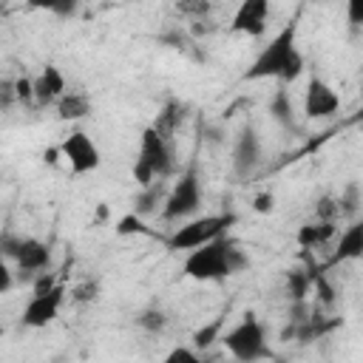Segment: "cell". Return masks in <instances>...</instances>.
<instances>
[{
    "label": "cell",
    "instance_id": "obj_1",
    "mask_svg": "<svg viewBox=\"0 0 363 363\" xmlns=\"http://www.w3.org/2000/svg\"><path fill=\"white\" fill-rule=\"evenodd\" d=\"M303 74V54L298 48V20H289L252 60L244 79H281L295 82Z\"/></svg>",
    "mask_w": 363,
    "mask_h": 363
},
{
    "label": "cell",
    "instance_id": "obj_2",
    "mask_svg": "<svg viewBox=\"0 0 363 363\" xmlns=\"http://www.w3.org/2000/svg\"><path fill=\"white\" fill-rule=\"evenodd\" d=\"M247 267H250L247 252L227 235H218V238L190 250V255L184 258V275L193 281H221Z\"/></svg>",
    "mask_w": 363,
    "mask_h": 363
},
{
    "label": "cell",
    "instance_id": "obj_3",
    "mask_svg": "<svg viewBox=\"0 0 363 363\" xmlns=\"http://www.w3.org/2000/svg\"><path fill=\"white\" fill-rule=\"evenodd\" d=\"M224 349L238 360V363H255V360H264V357H272V349L267 343V332H264V323L247 312L233 329H227L221 337Z\"/></svg>",
    "mask_w": 363,
    "mask_h": 363
},
{
    "label": "cell",
    "instance_id": "obj_4",
    "mask_svg": "<svg viewBox=\"0 0 363 363\" xmlns=\"http://www.w3.org/2000/svg\"><path fill=\"white\" fill-rule=\"evenodd\" d=\"M230 224H235L233 213H216V216L190 218V221H184L182 227L173 230V235L167 238V250H196V247L224 235Z\"/></svg>",
    "mask_w": 363,
    "mask_h": 363
},
{
    "label": "cell",
    "instance_id": "obj_5",
    "mask_svg": "<svg viewBox=\"0 0 363 363\" xmlns=\"http://www.w3.org/2000/svg\"><path fill=\"white\" fill-rule=\"evenodd\" d=\"M201 207V182H199V170L196 164H190L176 184L167 190V199L162 204V218L164 221H184L190 216H196Z\"/></svg>",
    "mask_w": 363,
    "mask_h": 363
},
{
    "label": "cell",
    "instance_id": "obj_6",
    "mask_svg": "<svg viewBox=\"0 0 363 363\" xmlns=\"http://www.w3.org/2000/svg\"><path fill=\"white\" fill-rule=\"evenodd\" d=\"M57 147H60V156L71 164V173H77V176L94 173V170L99 167V162H102L96 142H94L85 130H74V133H68Z\"/></svg>",
    "mask_w": 363,
    "mask_h": 363
},
{
    "label": "cell",
    "instance_id": "obj_7",
    "mask_svg": "<svg viewBox=\"0 0 363 363\" xmlns=\"http://www.w3.org/2000/svg\"><path fill=\"white\" fill-rule=\"evenodd\" d=\"M136 159L145 162L153 170V176L162 179V182L167 176H173V170H176V156H173L170 142H164L153 128L142 130V142H139V156Z\"/></svg>",
    "mask_w": 363,
    "mask_h": 363
},
{
    "label": "cell",
    "instance_id": "obj_8",
    "mask_svg": "<svg viewBox=\"0 0 363 363\" xmlns=\"http://www.w3.org/2000/svg\"><path fill=\"white\" fill-rule=\"evenodd\" d=\"M261 164V136L255 125L244 122L233 139V173L238 179H250Z\"/></svg>",
    "mask_w": 363,
    "mask_h": 363
},
{
    "label": "cell",
    "instance_id": "obj_9",
    "mask_svg": "<svg viewBox=\"0 0 363 363\" xmlns=\"http://www.w3.org/2000/svg\"><path fill=\"white\" fill-rule=\"evenodd\" d=\"M62 295H65V286H62V284H57V286H54L51 292H45V295H31L28 303H26V309H23V315H20V323L28 326V329L48 326V323L57 318L60 306H62Z\"/></svg>",
    "mask_w": 363,
    "mask_h": 363
},
{
    "label": "cell",
    "instance_id": "obj_10",
    "mask_svg": "<svg viewBox=\"0 0 363 363\" xmlns=\"http://www.w3.org/2000/svg\"><path fill=\"white\" fill-rule=\"evenodd\" d=\"M337 108H340V96L335 94V88L326 85L318 74L309 77L306 94H303V113L309 119H326V116L337 113Z\"/></svg>",
    "mask_w": 363,
    "mask_h": 363
},
{
    "label": "cell",
    "instance_id": "obj_11",
    "mask_svg": "<svg viewBox=\"0 0 363 363\" xmlns=\"http://www.w3.org/2000/svg\"><path fill=\"white\" fill-rule=\"evenodd\" d=\"M14 261H17V278L20 281H34L43 269L51 267V250H48V244H43L37 238H23Z\"/></svg>",
    "mask_w": 363,
    "mask_h": 363
},
{
    "label": "cell",
    "instance_id": "obj_12",
    "mask_svg": "<svg viewBox=\"0 0 363 363\" xmlns=\"http://www.w3.org/2000/svg\"><path fill=\"white\" fill-rule=\"evenodd\" d=\"M267 14H269V3L267 0H244L230 23L233 34H247V37H261L267 31Z\"/></svg>",
    "mask_w": 363,
    "mask_h": 363
},
{
    "label": "cell",
    "instance_id": "obj_13",
    "mask_svg": "<svg viewBox=\"0 0 363 363\" xmlns=\"http://www.w3.org/2000/svg\"><path fill=\"white\" fill-rule=\"evenodd\" d=\"M31 85H34V102H37L40 108L57 105V99L65 94V77H62V71H60L57 65H45V68L31 79Z\"/></svg>",
    "mask_w": 363,
    "mask_h": 363
},
{
    "label": "cell",
    "instance_id": "obj_14",
    "mask_svg": "<svg viewBox=\"0 0 363 363\" xmlns=\"http://www.w3.org/2000/svg\"><path fill=\"white\" fill-rule=\"evenodd\" d=\"M54 108H57L60 122H79L91 113V96L85 91H65Z\"/></svg>",
    "mask_w": 363,
    "mask_h": 363
},
{
    "label": "cell",
    "instance_id": "obj_15",
    "mask_svg": "<svg viewBox=\"0 0 363 363\" xmlns=\"http://www.w3.org/2000/svg\"><path fill=\"white\" fill-rule=\"evenodd\" d=\"M335 233H337V221H309L295 233V244L303 250H315V247L329 244Z\"/></svg>",
    "mask_w": 363,
    "mask_h": 363
},
{
    "label": "cell",
    "instance_id": "obj_16",
    "mask_svg": "<svg viewBox=\"0 0 363 363\" xmlns=\"http://www.w3.org/2000/svg\"><path fill=\"white\" fill-rule=\"evenodd\" d=\"M363 255V221H352L346 230H343V235H340V241H337V250H335V255H332V264H340V261H354V258H360Z\"/></svg>",
    "mask_w": 363,
    "mask_h": 363
},
{
    "label": "cell",
    "instance_id": "obj_17",
    "mask_svg": "<svg viewBox=\"0 0 363 363\" xmlns=\"http://www.w3.org/2000/svg\"><path fill=\"white\" fill-rule=\"evenodd\" d=\"M167 182H153L150 187H142L136 196H133V216H153L162 210L164 199H167Z\"/></svg>",
    "mask_w": 363,
    "mask_h": 363
},
{
    "label": "cell",
    "instance_id": "obj_18",
    "mask_svg": "<svg viewBox=\"0 0 363 363\" xmlns=\"http://www.w3.org/2000/svg\"><path fill=\"white\" fill-rule=\"evenodd\" d=\"M184 105L182 102H176V99H167L164 105H162V111L156 113V119H153V130L164 139V142H173V133H176V128L182 125V119H184Z\"/></svg>",
    "mask_w": 363,
    "mask_h": 363
},
{
    "label": "cell",
    "instance_id": "obj_19",
    "mask_svg": "<svg viewBox=\"0 0 363 363\" xmlns=\"http://www.w3.org/2000/svg\"><path fill=\"white\" fill-rule=\"evenodd\" d=\"M269 113L272 119L281 125V128H292L295 125V108H292V99L286 94V88H278L269 99Z\"/></svg>",
    "mask_w": 363,
    "mask_h": 363
},
{
    "label": "cell",
    "instance_id": "obj_20",
    "mask_svg": "<svg viewBox=\"0 0 363 363\" xmlns=\"http://www.w3.org/2000/svg\"><path fill=\"white\" fill-rule=\"evenodd\" d=\"M136 326L156 335V332H162V329L167 326V312L159 309V306H147V309H142V312L136 315Z\"/></svg>",
    "mask_w": 363,
    "mask_h": 363
},
{
    "label": "cell",
    "instance_id": "obj_21",
    "mask_svg": "<svg viewBox=\"0 0 363 363\" xmlns=\"http://www.w3.org/2000/svg\"><path fill=\"white\" fill-rule=\"evenodd\" d=\"M221 326H224V318H216V320H210L207 326L196 329V335H193V349H210V346L221 337Z\"/></svg>",
    "mask_w": 363,
    "mask_h": 363
},
{
    "label": "cell",
    "instance_id": "obj_22",
    "mask_svg": "<svg viewBox=\"0 0 363 363\" xmlns=\"http://www.w3.org/2000/svg\"><path fill=\"white\" fill-rule=\"evenodd\" d=\"M337 210H340V216H349V218L357 216V210H360V187L354 182H349L346 190L337 196Z\"/></svg>",
    "mask_w": 363,
    "mask_h": 363
},
{
    "label": "cell",
    "instance_id": "obj_23",
    "mask_svg": "<svg viewBox=\"0 0 363 363\" xmlns=\"http://www.w3.org/2000/svg\"><path fill=\"white\" fill-rule=\"evenodd\" d=\"M309 284H312V275H306L303 269H289L286 272V289H289V298L292 301H303Z\"/></svg>",
    "mask_w": 363,
    "mask_h": 363
},
{
    "label": "cell",
    "instance_id": "obj_24",
    "mask_svg": "<svg viewBox=\"0 0 363 363\" xmlns=\"http://www.w3.org/2000/svg\"><path fill=\"white\" fill-rule=\"evenodd\" d=\"M210 3H204V0H182V3H176V11L179 14H184V17H190V23L193 20H204L207 14H210Z\"/></svg>",
    "mask_w": 363,
    "mask_h": 363
},
{
    "label": "cell",
    "instance_id": "obj_25",
    "mask_svg": "<svg viewBox=\"0 0 363 363\" xmlns=\"http://www.w3.org/2000/svg\"><path fill=\"white\" fill-rule=\"evenodd\" d=\"M159 43L162 45H170V48H179V51H187L190 48V40H187V31L179 28V26H170L159 34Z\"/></svg>",
    "mask_w": 363,
    "mask_h": 363
},
{
    "label": "cell",
    "instance_id": "obj_26",
    "mask_svg": "<svg viewBox=\"0 0 363 363\" xmlns=\"http://www.w3.org/2000/svg\"><path fill=\"white\" fill-rule=\"evenodd\" d=\"M315 216H318V221H337V218H340L337 199H335V196H320V199L315 201Z\"/></svg>",
    "mask_w": 363,
    "mask_h": 363
},
{
    "label": "cell",
    "instance_id": "obj_27",
    "mask_svg": "<svg viewBox=\"0 0 363 363\" xmlns=\"http://www.w3.org/2000/svg\"><path fill=\"white\" fill-rule=\"evenodd\" d=\"M71 298L77 301V303H94L96 298H99V281H82L79 286H74L71 289Z\"/></svg>",
    "mask_w": 363,
    "mask_h": 363
},
{
    "label": "cell",
    "instance_id": "obj_28",
    "mask_svg": "<svg viewBox=\"0 0 363 363\" xmlns=\"http://www.w3.org/2000/svg\"><path fill=\"white\" fill-rule=\"evenodd\" d=\"M162 363H204L199 354H196V349H190V346H173L164 357H162Z\"/></svg>",
    "mask_w": 363,
    "mask_h": 363
},
{
    "label": "cell",
    "instance_id": "obj_29",
    "mask_svg": "<svg viewBox=\"0 0 363 363\" xmlns=\"http://www.w3.org/2000/svg\"><path fill=\"white\" fill-rule=\"evenodd\" d=\"M116 233H119V235H133V233H142V235H145V233H150V230L142 224V218H139V216L128 213V216H122V218H119Z\"/></svg>",
    "mask_w": 363,
    "mask_h": 363
},
{
    "label": "cell",
    "instance_id": "obj_30",
    "mask_svg": "<svg viewBox=\"0 0 363 363\" xmlns=\"http://www.w3.org/2000/svg\"><path fill=\"white\" fill-rule=\"evenodd\" d=\"M20 244H23V238H20L17 233H11V230L0 233V255H3V258H14L17 250H20Z\"/></svg>",
    "mask_w": 363,
    "mask_h": 363
},
{
    "label": "cell",
    "instance_id": "obj_31",
    "mask_svg": "<svg viewBox=\"0 0 363 363\" xmlns=\"http://www.w3.org/2000/svg\"><path fill=\"white\" fill-rule=\"evenodd\" d=\"M14 99L17 102H34V85L28 77H17L14 79Z\"/></svg>",
    "mask_w": 363,
    "mask_h": 363
},
{
    "label": "cell",
    "instance_id": "obj_32",
    "mask_svg": "<svg viewBox=\"0 0 363 363\" xmlns=\"http://www.w3.org/2000/svg\"><path fill=\"white\" fill-rule=\"evenodd\" d=\"M54 286H57L54 275H51V272H40V275L34 278V292H31V295H45V292H51Z\"/></svg>",
    "mask_w": 363,
    "mask_h": 363
},
{
    "label": "cell",
    "instance_id": "obj_33",
    "mask_svg": "<svg viewBox=\"0 0 363 363\" xmlns=\"http://www.w3.org/2000/svg\"><path fill=\"white\" fill-rule=\"evenodd\" d=\"M252 210L255 213H272L275 210V196L272 193H258L252 199Z\"/></svg>",
    "mask_w": 363,
    "mask_h": 363
},
{
    "label": "cell",
    "instance_id": "obj_34",
    "mask_svg": "<svg viewBox=\"0 0 363 363\" xmlns=\"http://www.w3.org/2000/svg\"><path fill=\"white\" fill-rule=\"evenodd\" d=\"M14 99V79H0V111H6Z\"/></svg>",
    "mask_w": 363,
    "mask_h": 363
},
{
    "label": "cell",
    "instance_id": "obj_35",
    "mask_svg": "<svg viewBox=\"0 0 363 363\" xmlns=\"http://www.w3.org/2000/svg\"><path fill=\"white\" fill-rule=\"evenodd\" d=\"M11 286H14V275H11L9 264H6V258L0 255V295H6Z\"/></svg>",
    "mask_w": 363,
    "mask_h": 363
},
{
    "label": "cell",
    "instance_id": "obj_36",
    "mask_svg": "<svg viewBox=\"0 0 363 363\" xmlns=\"http://www.w3.org/2000/svg\"><path fill=\"white\" fill-rule=\"evenodd\" d=\"M48 11L62 14V17H71V14L77 11V3H54V6H48Z\"/></svg>",
    "mask_w": 363,
    "mask_h": 363
},
{
    "label": "cell",
    "instance_id": "obj_37",
    "mask_svg": "<svg viewBox=\"0 0 363 363\" xmlns=\"http://www.w3.org/2000/svg\"><path fill=\"white\" fill-rule=\"evenodd\" d=\"M318 286H320V298H323V303H332V298H335V292H332V286L323 281V278H318Z\"/></svg>",
    "mask_w": 363,
    "mask_h": 363
},
{
    "label": "cell",
    "instance_id": "obj_38",
    "mask_svg": "<svg viewBox=\"0 0 363 363\" xmlns=\"http://www.w3.org/2000/svg\"><path fill=\"white\" fill-rule=\"evenodd\" d=\"M43 159H45L48 164H57V162H60V147H48V150L43 153Z\"/></svg>",
    "mask_w": 363,
    "mask_h": 363
}]
</instances>
